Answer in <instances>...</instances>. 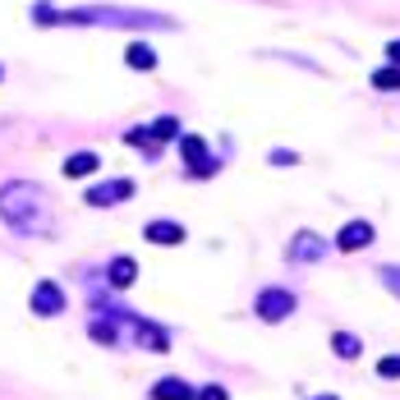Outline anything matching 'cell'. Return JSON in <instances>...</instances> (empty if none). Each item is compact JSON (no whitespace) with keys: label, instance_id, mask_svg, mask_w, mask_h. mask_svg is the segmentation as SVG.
<instances>
[{"label":"cell","instance_id":"9","mask_svg":"<svg viewBox=\"0 0 400 400\" xmlns=\"http://www.w3.org/2000/svg\"><path fill=\"white\" fill-rule=\"evenodd\" d=\"M124 64H129V69H139V74H152L161 60H156V51L148 47V42H134V47L124 51Z\"/></svg>","mask_w":400,"mask_h":400},{"label":"cell","instance_id":"1","mask_svg":"<svg viewBox=\"0 0 400 400\" xmlns=\"http://www.w3.org/2000/svg\"><path fill=\"white\" fill-rule=\"evenodd\" d=\"M0 216L14 226V231H28V235H47L51 231V207H47V193L37 185H10L0 189Z\"/></svg>","mask_w":400,"mask_h":400},{"label":"cell","instance_id":"8","mask_svg":"<svg viewBox=\"0 0 400 400\" xmlns=\"http://www.w3.org/2000/svg\"><path fill=\"white\" fill-rule=\"evenodd\" d=\"M60 308H64L60 285H51V281H47V285L32 290V313H47V318H51V313H60Z\"/></svg>","mask_w":400,"mask_h":400},{"label":"cell","instance_id":"19","mask_svg":"<svg viewBox=\"0 0 400 400\" xmlns=\"http://www.w3.org/2000/svg\"><path fill=\"white\" fill-rule=\"evenodd\" d=\"M193 400H231V396H226V386H202V391H193Z\"/></svg>","mask_w":400,"mask_h":400},{"label":"cell","instance_id":"18","mask_svg":"<svg viewBox=\"0 0 400 400\" xmlns=\"http://www.w3.org/2000/svg\"><path fill=\"white\" fill-rule=\"evenodd\" d=\"M377 277H382V285H391V294H400V267H382Z\"/></svg>","mask_w":400,"mask_h":400},{"label":"cell","instance_id":"3","mask_svg":"<svg viewBox=\"0 0 400 400\" xmlns=\"http://www.w3.org/2000/svg\"><path fill=\"white\" fill-rule=\"evenodd\" d=\"M294 290H281V285H272V290H262L258 294V318L262 322H281V318H290L294 313Z\"/></svg>","mask_w":400,"mask_h":400},{"label":"cell","instance_id":"7","mask_svg":"<svg viewBox=\"0 0 400 400\" xmlns=\"http://www.w3.org/2000/svg\"><path fill=\"white\" fill-rule=\"evenodd\" d=\"M322 253H327V244L313 231H304V235H294V239H290V262H318Z\"/></svg>","mask_w":400,"mask_h":400},{"label":"cell","instance_id":"6","mask_svg":"<svg viewBox=\"0 0 400 400\" xmlns=\"http://www.w3.org/2000/svg\"><path fill=\"white\" fill-rule=\"evenodd\" d=\"M368 244H373V221H350V226L336 235L340 253H359V248H368Z\"/></svg>","mask_w":400,"mask_h":400},{"label":"cell","instance_id":"16","mask_svg":"<svg viewBox=\"0 0 400 400\" xmlns=\"http://www.w3.org/2000/svg\"><path fill=\"white\" fill-rule=\"evenodd\" d=\"M148 134H152V143H161V139H175V134H180V120H175V115H161V120H156L152 129H148Z\"/></svg>","mask_w":400,"mask_h":400},{"label":"cell","instance_id":"20","mask_svg":"<svg viewBox=\"0 0 400 400\" xmlns=\"http://www.w3.org/2000/svg\"><path fill=\"white\" fill-rule=\"evenodd\" d=\"M386 60L400 69V37H396V42H386Z\"/></svg>","mask_w":400,"mask_h":400},{"label":"cell","instance_id":"2","mask_svg":"<svg viewBox=\"0 0 400 400\" xmlns=\"http://www.w3.org/2000/svg\"><path fill=\"white\" fill-rule=\"evenodd\" d=\"M51 23H102V28H175L166 14H143V10H69Z\"/></svg>","mask_w":400,"mask_h":400},{"label":"cell","instance_id":"21","mask_svg":"<svg viewBox=\"0 0 400 400\" xmlns=\"http://www.w3.org/2000/svg\"><path fill=\"white\" fill-rule=\"evenodd\" d=\"M313 400H336V396H313Z\"/></svg>","mask_w":400,"mask_h":400},{"label":"cell","instance_id":"14","mask_svg":"<svg viewBox=\"0 0 400 400\" xmlns=\"http://www.w3.org/2000/svg\"><path fill=\"white\" fill-rule=\"evenodd\" d=\"M331 350H336L340 359H359L364 345H359V336H350V331H336V336H331Z\"/></svg>","mask_w":400,"mask_h":400},{"label":"cell","instance_id":"13","mask_svg":"<svg viewBox=\"0 0 400 400\" xmlns=\"http://www.w3.org/2000/svg\"><path fill=\"white\" fill-rule=\"evenodd\" d=\"M97 170V152H74L69 161H64V175L69 180H78V175H93Z\"/></svg>","mask_w":400,"mask_h":400},{"label":"cell","instance_id":"11","mask_svg":"<svg viewBox=\"0 0 400 400\" xmlns=\"http://www.w3.org/2000/svg\"><path fill=\"white\" fill-rule=\"evenodd\" d=\"M152 400H193V386L180 382V377H161L152 386Z\"/></svg>","mask_w":400,"mask_h":400},{"label":"cell","instance_id":"10","mask_svg":"<svg viewBox=\"0 0 400 400\" xmlns=\"http://www.w3.org/2000/svg\"><path fill=\"white\" fill-rule=\"evenodd\" d=\"M143 235H148L152 244H180V239H185V226H175V221H148Z\"/></svg>","mask_w":400,"mask_h":400},{"label":"cell","instance_id":"12","mask_svg":"<svg viewBox=\"0 0 400 400\" xmlns=\"http://www.w3.org/2000/svg\"><path fill=\"white\" fill-rule=\"evenodd\" d=\"M110 285H115V290H124V285H134V277H139V267H134V258H115L110 262Z\"/></svg>","mask_w":400,"mask_h":400},{"label":"cell","instance_id":"17","mask_svg":"<svg viewBox=\"0 0 400 400\" xmlns=\"http://www.w3.org/2000/svg\"><path fill=\"white\" fill-rule=\"evenodd\" d=\"M377 373H382V377H400V354H386L382 364H377Z\"/></svg>","mask_w":400,"mask_h":400},{"label":"cell","instance_id":"5","mask_svg":"<svg viewBox=\"0 0 400 400\" xmlns=\"http://www.w3.org/2000/svg\"><path fill=\"white\" fill-rule=\"evenodd\" d=\"M134 198V180H110V185H93L88 189V202L93 207H110V202Z\"/></svg>","mask_w":400,"mask_h":400},{"label":"cell","instance_id":"4","mask_svg":"<svg viewBox=\"0 0 400 400\" xmlns=\"http://www.w3.org/2000/svg\"><path fill=\"white\" fill-rule=\"evenodd\" d=\"M180 148H185V166H189V175L193 180H207V175H216V161L207 152H202V139H180Z\"/></svg>","mask_w":400,"mask_h":400},{"label":"cell","instance_id":"15","mask_svg":"<svg viewBox=\"0 0 400 400\" xmlns=\"http://www.w3.org/2000/svg\"><path fill=\"white\" fill-rule=\"evenodd\" d=\"M373 88H382V93H396V88H400V69H396V64H386V69H373Z\"/></svg>","mask_w":400,"mask_h":400}]
</instances>
